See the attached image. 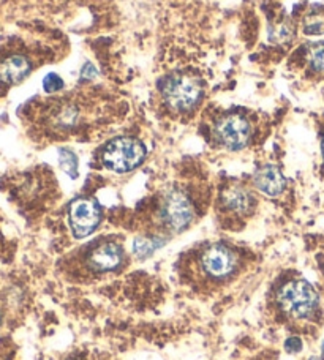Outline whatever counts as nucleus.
<instances>
[{
	"instance_id": "obj_9",
	"label": "nucleus",
	"mask_w": 324,
	"mask_h": 360,
	"mask_svg": "<svg viewBox=\"0 0 324 360\" xmlns=\"http://www.w3.org/2000/svg\"><path fill=\"white\" fill-rule=\"evenodd\" d=\"M256 188L268 196H278L285 188V177L277 166H264L255 176Z\"/></svg>"
},
{
	"instance_id": "obj_3",
	"label": "nucleus",
	"mask_w": 324,
	"mask_h": 360,
	"mask_svg": "<svg viewBox=\"0 0 324 360\" xmlns=\"http://www.w3.org/2000/svg\"><path fill=\"white\" fill-rule=\"evenodd\" d=\"M146 158V147L133 138H116L101 153V162L109 171L124 174L138 168Z\"/></svg>"
},
{
	"instance_id": "obj_5",
	"label": "nucleus",
	"mask_w": 324,
	"mask_h": 360,
	"mask_svg": "<svg viewBox=\"0 0 324 360\" xmlns=\"http://www.w3.org/2000/svg\"><path fill=\"white\" fill-rule=\"evenodd\" d=\"M194 209L190 198L180 190L165 195L160 205V220L173 233H180L193 221Z\"/></svg>"
},
{
	"instance_id": "obj_13",
	"label": "nucleus",
	"mask_w": 324,
	"mask_h": 360,
	"mask_svg": "<svg viewBox=\"0 0 324 360\" xmlns=\"http://www.w3.org/2000/svg\"><path fill=\"white\" fill-rule=\"evenodd\" d=\"M43 87H44V92H48V94L59 92V90L63 87V79L61 78L59 75L49 73V75L44 76Z\"/></svg>"
},
{
	"instance_id": "obj_14",
	"label": "nucleus",
	"mask_w": 324,
	"mask_h": 360,
	"mask_svg": "<svg viewBox=\"0 0 324 360\" xmlns=\"http://www.w3.org/2000/svg\"><path fill=\"white\" fill-rule=\"evenodd\" d=\"M310 65L315 72H324V44L310 51Z\"/></svg>"
},
{
	"instance_id": "obj_1",
	"label": "nucleus",
	"mask_w": 324,
	"mask_h": 360,
	"mask_svg": "<svg viewBox=\"0 0 324 360\" xmlns=\"http://www.w3.org/2000/svg\"><path fill=\"white\" fill-rule=\"evenodd\" d=\"M197 269L201 274V280L212 283V285H220L237 275L241 269V258L231 247H226L223 243H213L201 252Z\"/></svg>"
},
{
	"instance_id": "obj_16",
	"label": "nucleus",
	"mask_w": 324,
	"mask_h": 360,
	"mask_svg": "<svg viewBox=\"0 0 324 360\" xmlns=\"http://www.w3.org/2000/svg\"><path fill=\"white\" fill-rule=\"evenodd\" d=\"M302 348V342L299 338H296V337H293V338H289L288 342H287V349L289 351V352H297Z\"/></svg>"
},
{
	"instance_id": "obj_8",
	"label": "nucleus",
	"mask_w": 324,
	"mask_h": 360,
	"mask_svg": "<svg viewBox=\"0 0 324 360\" xmlns=\"http://www.w3.org/2000/svg\"><path fill=\"white\" fill-rule=\"evenodd\" d=\"M125 253L116 242H103L87 253L86 267L92 274H108L124 266Z\"/></svg>"
},
{
	"instance_id": "obj_17",
	"label": "nucleus",
	"mask_w": 324,
	"mask_h": 360,
	"mask_svg": "<svg viewBox=\"0 0 324 360\" xmlns=\"http://www.w3.org/2000/svg\"><path fill=\"white\" fill-rule=\"evenodd\" d=\"M323 157H324V139H323Z\"/></svg>"
},
{
	"instance_id": "obj_4",
	"label": "nucleus",
	"mask_w": 324,
	"mask_h": 360,
	"mask_svg": "<svg viewBox=\"0 0 324 360\" xmlns=\"http://www.w3.org/2000/svg\"><path fill=\"white\" fill-rule=\"evenodd\" d=\"M163 96L174 111L187 112L201 100V86L197 79L185 75H176L163 82Z\"/></svg>"
},
{
	"instance_id": "obj_2",
	"label": "nucleus",
	"mask_w": 324,
	"mask_h": 360,
	"mask_svg": "<svg viewBox=\"0 0 324 360\" xmlns=\"http://www.w3.org/2000/svg\"><path fill=\"white\" fill-rule=\"evenodd\" d=\"M277 302L280 310L293 319H310L318 311V294L309 281L291 280L278 289Z\"/></svg>"
},
{
	"instance_id": "obj_15",
	"label": "nucleus",
	"mask_w": 324,
	"mask_h": 360,
	"mask_svg": "<svg viewBox=\"0 0 324 360\" xmlns=\"http://www.w3.org/2000/svg\"><path fill=\"white\" fill-rule=\"evenodd\" d=\"M324 32V21L323 19H315V21H309L306 24V34L309 35H318Z\"/></svg>"
},
{
	"instance_id": "obj_12",
	"label": "nucleus",
	"mask_w": 324,
	"mask_h": 360,
	"mask_svg": "<svg viewBox=\"0 0 324 360\" xmlns=\"http://www.w3.org/2000/svg\"><path fill=\"white\" fill-rule=\"evenodd\" d=\"M59 157H61L62 169L67 172L71 179H75L77 176V158L75 153L68 149H62L59 152Z\"/></svg>"
},
{
	"instance_id": "obj_11",
	"label": "nucleus",
	"mask_w": 324,
	"mask_h": 360,
	"mask_svg": "<svg viewBox=\"0 0 324 360\" xmlns=\"http://www.w3.org/2000/svg\"><path fill=\"white\" fill-rule=\"evenodd\" d=\"M223 205L235 214H247L254 205V196L242 186H230L223 193Z\"/></svg>"
},
{
	"instance_id": "obj_10",
	"label": "nucleus",
	"mask_w": 324,
	"mask_h": 360,
	"mask_svg": "<svg viewBox=\"0 0 324 360\" xmlns=\"http://www.w3.org/2000/svg\"><path fill=\"white\" fill-rule=\"evenodd\" d=\"M30 73V63L23 56H13L0 63V81L5 84H18Z\"/></svg>"
},
{
	"instance_id": "obj_7",
	"label": "nucleus",
	"mask_w": 324,
	"mask_h": 360,
	"mask_svg": "<svg viewBox=\"0 0 324 360\" xmlns=\"http://www.w3.org/2000/svg\"><path fill=\"white\" fill-rule=\"evenodd\" d=\"M101 220L100 205L94 199L80 198L70 207V226L75 237L82 239L94 233Z\"/></svg>"
},
{
	"instance_id": "obj_6",
	"label": "nucleus",
	"mask_w": 324,
	"mask_h": 360,
	"mask_svg": "<svg viewBox=\"0 0 324 360\" xmlns=\"http://www.w3.org/2000/svg\"><path fill=\"white\" fill-rule=\"evenodd\" d=\"M216 139L220 146L230 150H241L249 144L251 136V127L249 120L239 114H230L216 125Z\"/></svg>"
}]
</instances>
